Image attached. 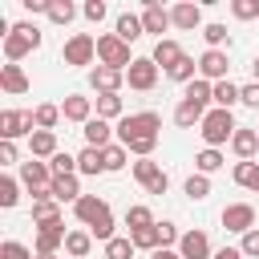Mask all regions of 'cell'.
<instances>
[{
    "label": "cell",
    "instance_id": "55",
    "mask_svg": "<svg viewBox=\"0 0 259 259\" xmlns=\"http://www.w3.org/2000/svg\"><path fill=\"white\" fill-rule=\"evenodd\" d=\"M251 73H255V85H259V57L251 61Z\"/></svg>",
    "mask_w": 259,
    "mask_h": 259
},
{
    "label": "cell",
    "instance_id": "40",
    "mask_svg": "<svg viewBox=\"0 0 259 259\" xmlns=\"http://www.w3.org/2000/svg\"><path fill=\"white\" fill-rule=\"evenodd\" d=\"M186 194H190V202H202V198L210 194V178H206V174H190V178H186Z\"/></svg>",
    "mask_w": 259,
    "mask_h": 259
},
{
    "label": "cell",
    "instance_id": "50",
    "mask_svg": "<svg viewBox=\"0 0 259 259\" xmlns=\"http://www.w3.org/2000/svg\"><path fill=\"white\" fill-rule=\"evenodd\" d=\"M158 239H162V247H170V243H178L182 235L174 231V223H158Z\"/></svg>",
    "mask_w": 259,
    "mask_h": 259
},
{
    "label": "cell",
    "instance_id": "56",
    "mask_svg": "<svg viewBox=\"0 0 259 259\" xmlns=\"http://www.w3.org/2000/svg\"><path fill=\"white\" fill-rule=\"evenodd\" d=\"M36 259H57V255H36Z\"/></svg>",
    "mask_w": 259,
    "mask_h": 259
},
{
    "label": "cell",
    "instance_id": "17",
    "mask_svg": "<svg viewBox=\"0 0 259 259\" xmlns=\"http://www.w3.org/2000/svg\"><path fill=\"white\" fill-rule=\"evenodd\" d=\"M65 223L53 227H36V255H57V247H65Z\"/></svg>",
    "mask_w": 259,
    "mask_h": 259
},
{
    "label": "cell",
    "instance_id": "33",
    "mask_svg": "<svg viewBox=\"0 0 259 259\" xmlns=\"http://www.w3.org/2000/svg\"><path fill=\"white\" fill-rule=\"evenodd\" d=\"M49 170H53V178H69V174H77V154H53L49 158Z\"/></svg>",
    "mask_w": 259,
    "mask_h": 259
},
{
    "label": "cell",
    "instance_id": "30",
    "mask_svg": "<svg viewBox=\"0 0 259 259\" xmlns=\"http://www.w3.org/2000/svg\"><path fill=\"white\" fill-rule=\"evenodd\" d=\"M93 109H97V117H105V121H109V117H117V121L125 117V113H121V97H117V93H97Z\"/></svg>",
    "mask_w": 259,
    "mask_h": 259
},
{
    "label": "cell",
    "instance_id": "27",
    "mask_svg": "<svg viewBox=\"0 0 259 259\" xmlns=\"http://www.w3.org/2000/svg\"><path fill=\"white\" fill-rule=\"evenodd\" d=\"M231 178H235V186H243V190H255V194H259V162H235Z\"/></svg>",
    "mask_w": 259,
    "mask_h": 259
},
{
    "label": "cell",
    "instance_id": "19",
    "mask_svg": "<svg viewBox=\"0 0 259 259\" xmlns=\"http://www.w3.org/2000/svg\"><path fill=\"white\" fill-rule=\"evenodd\" d=\"M182 57H186V53H182V45H178V40H170V36H162V40L154 45V65H158V69H166V73H170Z\"/></svg>",
    "mask_w": 259,
    "mask_h": 259
},
{
    "label": "cell",
    "instance_id": "12",
    "mask_svg": "<svg viewBox=\"0 0 259 259\" xmlns=\"http://www.w3.org/2000/svg\"><path fill=\"white\" fill-rule=\"evenodd\" d=\"M227 69H231V61H227V53H223V49H206V53L198 57V77H202V81H210V85L227 81Z\"/></svg>",
    "mask_w": 259,
    "mask_h": 259
},
{
    "label": "cell",
    "instance_id": "6",
    "mask_svg": "<svg viewBox=\"0 0 259 259\" xmlns=\"http://www.w3.org/2000/svg\"><path fill=\"white\" fill-rule=\"evenodd\" d=\"M20 186L32 194V202H36V198H53V194H49V190H53V170H49V162L28 158V162L20 166Z\"/></svg>",
    "mask_w": 259,
    "mask_h": 259
},
{
    "label": "cell",
    "instance_id": "8",
    "mask_svg": "<svg viewBox=\"0 0 259 259\" xmlns=\"http://www.w3.org/2000/svg\"><path fill=\"white\" fill-rule=\"evenodd\" d=\"M61 57H65V65H93V57H97V36H89V32H73V36L65 40Z\"/></svg>",
    "mask_w": 259,
    "mask_h": 259
},
{
    "label": "cell",
    "instance_id": "25",
    "mask_svg": "<svg viewBox=\"0 0 259 259\" xmlns=\"http://www.w3.org/2000/svg\"><path fill=\"white\" fill-rule=\"evenodd\" d=\"M28 150H32V158H53V154H61L53 130H36V134L28 138Z\"/></svg>",
    "mask_w": 259,
    "mask_h": 259
},
{
    "label": "cell",
    "instance_id": "41",
    "mask_svg": "<svg viewBox=\"0 0 259 259\" xmlns=\"http://www.w3.org/2000/svg\"><path fill=\"white\" fill-rule=\"evenodd\" d=\"M16 202H20V182L12 174H4L0 178V206H16Z\"/></svg>",
    "mask_w": 259,
    "mask_h": 259
},
{
    "label": "cell",
    "instance_id": "21",
    "mask_svg": "<svg viewBox=\"0 0 259 259\" xmlns=\"http://www.w3.org/2000/svg\"><path fill=\"white\" fill-rule=\"evenodd\" d=\"M210 113V105H202V101H178V109H174V121L182 125V130H190V125H202V117Z\"/></svg>",
    "mask_w": 259,
    "mask_h": 259
},
{
    "label": "cell",
    "instance_id": "52",
    "mask_svg": "<svg viewBox=\"0 0 259 259\" xmlns=\"http://www.w3.org/2000/svg\"><path fill=\"white\" fill-rule=\"evenodd\" d=\"M24 4V12H45L49 16V0H20Z\"/></svg>",
    "mask_w": 259,
    "mask_h": 259
},
{
    "label": "cell",
    "instance_id": "10",
    "mask_svg": "<svg viewBox=\"0 0 259 259\" xmlns=\"http://www.w3.org/2000/svg\"><path fill=\"white\" fill-rule=\"evenodd\" d=\"M125 85L138 89V93H150V89L158 85V65H154V57H138V61L125 69Z\"/></svg>",
    "mask_w": 259,
    "mask_h": 259
},
{
    "label": "cell",
    "instance_id": "35",
    "mask_svg": "<svg viewBox=\"0 0 259 259\" xmlns=\"http://www.w3.org/2000/svg\"><path fill=\"white\" fill-rule=\"evenodd\" d=\"M32 121H36V130H53V125L61 121V105H49V101L36 105V109H32Z\"/></svg>",
    "mask_w": 259,
    "mask_h": 259
},
{
    "label": "cell",
    "instance_id": "20",
    "mask_svg": "<svg viewBox=\"0 0 259 259\" xmlns=\"http://www.w3.org/2000/svg\"><path fill=\"white\" fill-rule=\"evenodd\" d=\"M89 85H93L97 93H117V89L125 85V73H117V69H105V65H97V69L89 73Z\"/></svg>",
    "mask_w": 259,
    "mask_h": 259
},
{
    "label": "cell",
    "instance_id": "23",
    "mask_svg": "<svg viewBox=\"0 0 259 259\" xmlns=\"http://www.w3.org/2000/svg\"><path fill=\"white\" fill-rule=\"evenodd\" d=\"M0 89L4 93H28V77L20 65H0Z\"/></svg>",
    "mask_w": 259,
    "mask_h": 259
},
{
    "label": "cell",
    "instance_id": "49",
    "mask_svg": "<svg viewBox=\"0 0 259 259\" xmlns=\"http://www.w3.org/2000/svg\"><path fill=\"white\" fill-rule=\"evenodd\" d=\"M239 101L251 105V109H259V85H255V81H251V85H239Z\"/></svg>",
    "mask_w": 259,
    "mask_h": 259
},
{
    "label": "cell",
    "instance_id": "39",
    "mask_svg": "<svg viewBox=\"0 0 259 259\" xmlns=\"http://www.w3.org/2000/svg\"><path fill=\"white\" fill-rule=\"evenodd\" d=\"M223 162H227V158H223L219 150H202V154L194 158V166H198V174H214V170H223Z\"/></svg>",
    "mask_w": 259,
    "mask_h": 259
},
{
    "label": "cell",
    "instance_id": "1",
    "mask_svg": "<svg viewBox=\"0 0 259 259\" xmlns=\"http://www.w3.org/2000/svg\"><path fill=\"white\" fill-rule=\"evenodd\" d=\"M158 130H162V117L154 109H142V113H125L117 121V142L138 154V158H150L154 146H158Z\"/></svg>",
    "mask_w": 259,
    "mask_h": 259
},
{
    "label": "cell",
    "instance_id": "29",
    "mask_svg": "<svg viewBox=\"0 0 259 259\" xmlns=\"http://www.w3.org/2000/svg\"><path fill=\"white\" fill-rule=\"evenodd\" d=\"M113 32H117V36H121V40L130 45V40H138V36H142L146 28H142V16H134V12H121V16H117V28H113Z\"/></svg>",
    "mask_w": 259,
    "mask_h": 259
},
{
    "label": "cell",
    "instance_id": "36",
    "mask_svg": "<svg viewBox=\"0 0 259 259\" xmlns=\"http://www.w3.org/2000/svg\"><path fill=\"white\" fill-rule=\"evenodd\" d=\"M130 239H134V247H138V251H162V239H158V223H154V227H146V231H134Z\"/></svg>",
    "mask_w": 259,
    "mask_h": 259
},
{
    "label": "cell",
    "instance_id": "11",
    "mask_svg": "<svg viewBox=\"0 0 259 259\" xmlns=\"http://www.w3.org/2000/svg\"><path fill=\"white\" fill-rule=\"evenodd\" d=\"M223 231H235V235L255 231V206H251V202H231V206H223Z\"/></svg>",
    "mask_w": 259,
    "mask_h": 259
},
{
    "label": "cell",
    "instance_id": "16",
    "mask_svg": "<svg viewBox=\"0 0 259 259\" xmlns=\"http://www.w3.org/2000/svg\"><path fill=\"white\" fill-rule=\"evenodd\" d=\"M81 134H85V146H97V150H105V146H113V134H117V130H113L105 117H89Z\"/></svg>",
    "mask_w": 259,
    "mask_h": 259
},
{
    "label": "cell",
    "instance_id": "28",
    "mask_svg": "<svg viewBox=\"0 0 259 259\" xmlns=\"http://www.w3.org/2000/svg\"><path fill=\"white\" fill-rule=\"evenodd\" d=\"M57 202H77L81 198V182H77V174H69V178H53V190H49Z\"/></svg>",
    "mask_w": 259,
    "mask_h": 259
},
{
    "label": "cell",
    "instance_id": "45",
    "mask_svg": "<svg viewBox=\"0 0 259 259\" xmlns=\"http://www.w3.org/2000/svg\"><path fill=\"white\" fill-rule=\"evenodd\" d=\"M202 36L210 49H223L227 45V24H202Z\"/></svg>",
    "mask_w": 259,
    "mask_h": 259
},
{
    "label": "cell",
    "instance_id": "18",
    "mask_svg": "<svg viewBox=\"0 0 259 259\" xmlns=\"http://www.w3.org/2000/svg\"><path fill=\"white\" fill-rule=\"evenodd\" d=\"M170 24H174V20H170V12H166L158 0H150V4L142 8V28H146V32H158V40H162V32H166Z\"/></svg>",
    "mask_w": 259,
    "mask_h": 259
},
{
    "label": "cell",
    "instance_id": "14",
    "mask_svg": "<svg viewBox=\"0 0 259 259\" xmlns=\"http://www.w3.org/2000/svg\"><path fill=\"white\" fill-rule=\"evenodd\" d=\"M170 20H174V28L194 32V28H202V8H198V4H190V0H182V4H174V8H170Z\"/></svg>",
    "mask_w": 259,
    "mask_h": 259
},
{
    "label": "cell",
    "instance_id": "53",
    "mask_svg": "<svg viewBox=\"0 0 259 259\" xmlns=\"http://www.w3.org/2000/svg\"><path fill=\"white\" fill-rule=\"evenodd\" d=\"M214 259H247L239 247H223V251H214Z\"/></svg>",
    "mask_w": 259,
    "mask_h": 259
},
{
    "label": "cell",
    "instance_id": "7",
    "mask_svg": "<svg viewBox=\"0 0 259 259\" xmlns=\"http://www.w3.org/2000/svg\"><path fill=\"white\" fill-rule=\"evenodd\" d=\"M134 178L146 186V194H166V190H170V174H166L154 158H138V162H134Z\"/></svg>",
    "mask_w": 259,
    "mask_h": 259
},
{
    "label": "cell",
    "instance_id": "42",
    "mask_svg": "<svg viewBox=\"0 0 259 259\" xmlns=\"http://www.w3.org/2000/svg\"><path fill=\"white\" fill-rule=\"evenodd\" d=\"M134 239H109L105 243V259H134Z\"/></svg>",
    "mask_w": 259,
    "mask_h": 259
},
{
    "label": "cell",
    "instance_id": "2",
    "mask_svg": "<svg viewBox=\"0 0 259 259\" xmlns=\"http://www.w3.org/2000/svg\"><path fill=\"white\" fill-rule=\"evenodd\" d=\"M73 214H77L81 227H89L93 239H101V243L117 239V235H113V210H109L105 198H97V194H81V198L73 202Z\"/></svg>",
    "mask_w": 259,
    "mask_h": 259
},
{
    "label": "cell",
    "instance_id": "26",
    "mask_svg": "<svg viewBox=\"0 0 259 259\" xmlns=\"http://www.w3.org/2000/svg\"><path fill=\"white\" fill-rule=\"evenodd\" d=\"M32 223H36V227H53V223H61V206H57V198H36V202H32Z\"/></svg>",
    "mask_w": 259,
    "mask_h": 259
},
{
    "label": "cell",
    "instance_id": "3",
    "mask_svg": "<svg viewBox=\"0 0 259 259\" xmlns=\"http://www.w3.org/2000/svg\"><path fill=\"white\" fill-rule=\"evenodd\" d=\"M235 117H231V109H210L206 117H202V125H198V134H202V142H206V150H219V146H227L231 138H235Z\"/></svg>",
    "mask_w": 259,
    "mask_h": 259
},
{
    "label": "cell",
    "instance_id": "37",
    "mask_svg": "<svg viewBox=\"0 0 259 259\" xmlns=\"http://www.w3.org/2000/svg\"><path fill=\"white\" fill-rule=\"evenodd\" d=\"M73 16H77V8H73L69 0H49V20H53V24H69Z\"/></svg>",
    "mask_w": 259,
    "mask_h": 259
},
{
    "label": "cell",
    "instance_id": "22",
    "mask_svg": "<svg viewBox=\"0 0 259 259\" xmlns=\"http://www.w3.org/2000/svg\"><path fill=\"white\" fill-rule=\"evenodd\" d=\"M231 150L239 154V162H251V158L259 154V134H255V130H247V125H239V130H235V138H231Z\"/></svg>",
    "mask_w": 259,
    "mask_h": 259
},
{
    "label": "cell",
    "instance_id": "46",
    "mask_svg": "<svg viewBox=\"0 0 259 259\" xmlns=\"http://www.w3.org/2000/svg\"><path fill=\"white\" fill-rule=\"evenodd\" d=\"M231 12L239 20H255L259 16V0H231Z\"/></svg>",
    "mask_w": 259,
    "mask_h": 259
},
{
    "label": "cell",
    "instance_id": "31",
    "mask_svg": "<svg viewBox=\"0 0 259 259\" xmlns=\"http://www.w3.org/2000/svg\"><path fill=\"white\" fill-rule=\"evenodd\" d=\"M89 247H93V235H89V231H69V235H65V251H69L73 259H85Z\"/></svg>",
    "mask_w": 259,
    "mask_h": 259
},
{
    "label": "cell",
    "instance_id": "47",
    "mask_svg": "<svg viewBox=\"0 0 259 259\" xmlns=\"http://www.w3.org/2000/svg\"><path fill=\"white\" fill-rule=\"evenodd\" d=\"M239 251H243V255H247V259H259V227H255V231H247V235H243V243H239Z\"/></svg>",
    "mask_w": 259,
    "mask_h": 259
},
{
    "label": "cell",
    "instance_id": "9",
    "mask_svg": "<svg viewBox=\"0 0 259 259\" xmlns=\"http://www.w3.org/2000/svg\"><path fill=\"white\" fill-rule=\"evenodd\" d=\"M32 125H36V121H32V113H24V109H4V113H0V142L32 138V134H36Z\"/></svg>",
    "mask_w": 259,
    "mask_h": 259
},
{
    "label": "cell",
    "instance_id": "32",
    "mask_svg": "<svg viewBox=\"0 0 259 259\" xmlns=\"http://www.w3.org/2000/svg\"><path fill=\"white\" fill-rule=\"evenodd\" d=\"M125 227H130V235H134V231L154 227V210H150V206H142V202H138V206H130V210H125Z\"/></svg>",
    "mask_w": 259,
    "mask_h": 259
},
{
    "label": "cell",
    "instance_id": "48",
    "mask_svg": "<svg viewBox=\"0 0 259 259\" xmlns=\"http://www.w3.org/2000/svg\"><path fill=\"white\" fill-rule=\"evenodd\" d=\"M81 16L93 20V24H101V20H105V4H101V0H89V4L81 8Z\"/></svg>",
    "mask_w": 259,
    "mask_h": 259
},
{
    "label": "cell",
    "instance_id": "38",
    "mask_svg": "<svg viewBox=\"0 0 259 259\" xmlns=\"http://www.w3.org/2000/svg\"><path fill=\"white\" fill-rule=\"evenodd\" d=\"M194 73H198V61H194V57H182V61L170 69V81H182V85H190V81H194Z\"/></svg>",
    "mask_w": 259,
    "mask_h": 259
},
{
    "label": "cell",
    "instance_id": "15",
    "mask_svg": "<svg viewBox=\"0 0 259 259\" xmlns=\"http://www.w3.org/2000/svg\"><path fill=\"white\" fill-rule=\"evenodd\" d=\"M61 117L65 121H89L93 117V97H81V93H69L65 101H61Z\"/></svg>",
    "mask_w": 259,
    "mask_h": 259
},
{
    "label": "cell",
    "instance_id": "44",
    "mask_svg": "<svg viewBox=\"0 0 259 259\" xmlns=\"http://www.w3.org/2000/svg\"><path fill=\"white\" fill-rule=\"evenodd\" d=\"M0 259H32V251L24 243H16V239H4L0 243Z\"/></svg>",
    "mask_w": 259,
    "mask_h": 259
},
{
    "label": "cell",
    "instance_id": "43",
    "mask_svg": "<svg viewBox=\"0 0 259 259\" xmlns=\"http://www.w3.org/2000/svg\"><path fill=\"white\" fill-rule=\"evenodd\" d=\"M130 162V150L121 146V142H113V146H105V170H121Z\"/></svg>",
    "mask_w": 259,
    "mask_h": 259
},
{
    "label": "cell",
    "instance_id": "51",
    "mask_svg": "<svg viewBox=\"0 0 259 259\" xmlns=\"http://www.w3.org/2000/svg\"><path fill=\"white\" fill-rule=\"evenodd\" d=\"M0 166H16V142H0Z\"/></svg>",
    "mask_w": 259,
    "mask_h": 259
},
{
    "label": "cell",
    "instance_id": "34",
    "mask_svg": "<svg viewBox=\"0 0 259 259\" xmlns=\"http://www.w3.org/2000/svg\"><path fill=\"white\" fill-rule=\"evenodd\" d=\"M239 101V85L235 81H219L214 85V109H231Z\"/></svg>",
    "mask_w": 259,
    "mask_h": 259
},
{
    "label": "cell",
    "instance_id": "4",
    "mask_svg": "<svg viewBox=\"0 0 259 259\" xmlns=\"http://www.w3.org/2000/svg\"><path fill=\"white\" fill-rule=\"evenodd\" d=\"M32 49H40V28H36V24H12V32L4 36V57H8V65H16L20 57H28Z\"/></svg>",
    "mask_w": 259,
    "mask_h": 259
},
{
    "label": "cell",
    "instance_id": "13",
    "mask_svg": "<svg viewBox=\"0 0 259 259\" xmlns=\"http://www.w3.org/2000/svg\"><path fill=\"white\" fill-rule=\"evenodd\" d=\"M178 255H182V259H214L206 231H186V235L178 239Z\"/></svg>",
    "mask_w": 259,
    "mask_h": 259
},
{
    "label": "cell",
    "instance_id": "24",
    "mask_svg": "<svg viewBox=\"0 0 259 259\" xmlns=\"http://www.w3.org/2000/svg\"><path fill=\"white\" fill-rule=\"evenodd\" d=\"M77 174H105V150L85 146V150L77 154Z\"/></svg>",
    "mask_w": 259,
    "mask_h": 259
},
{
    "label": "cell",
    "instance_id": "5",
    "mask_svg": "<svg viewBox=\"0 0 259 259\" xmlns=\"http://www.w3.org/2000/svg\"><path fill=\"white\" fill-rule=\"evenodd\" d=\"M97 61L105 65V69H117V73H125L138 57H130V45L117 36V32H105V36H97Z\"/></svg>",
    "mask_w": 259,
    "mask_h": 259
},
{
    "label": "cell",
    "instance_id": "54",
    "mask_svg": "<svg viewBox=\"0 0 259 259\" xmlns=\"http://www.w3.org/2000/svg\"><path fill=\"white\" fill-rule=\"evenodd\" d=\"M150 259H182V255H178V251H170V247H162V251H154Z\"/></svg>",
    "mask_w": 259,
    "mask_h": 259
}]
</instances>
